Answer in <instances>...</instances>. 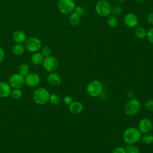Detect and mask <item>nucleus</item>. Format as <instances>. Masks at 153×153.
<instances>
[{"mask_svg":"<svg viewBox=\"0 0 153 153\" xmlns=\"http://www.w3.org/2000/svg\"><path fill=\"white\" fill-rule=\"evenodd\" d=\"M141 136L142 133L138 128L131 127L124 131L123 138L127 144H134L140 140Z\"/></svg>","mask_w":153,"mask_h":153,"instance_id":"f257e3e1","label":"nucleus"},{"mask_svg":"<svg viewBox=\"0 0 153 153\" xmlns=\"http://www.w3.org/2000/svg\"><path fill=\"white\" fill-rule=\"evenodd\" d=\"M50 93L47 89L44 87H38L36 88L33 94L34 102L38 105H45L50 99Z\"/></svg>","mask_w":153,"mask_h":153,"instance_id":"f03ea898","label":"nucleus"},{"mask_svg":"<svg viewBox=\"0 0 153 153\" xmlns=\"http://www.w3.org/2000/svg\"><path fill=\"white\" fill-rule=\"evenodd\" d=\"M141 108V103L137 99H129L124 105V112L126 115L132 116L137 114Z\"/></svg>","mask_w":153,"mask_h":153,"instance_id":"7ed1b4c3","label":"nucleus"},{"mask_svg":"<svg viewBox=\"0 0 153 153\" xmlns=\"http://www.w3.org/2000/svg\"><path fill=\"white\" fill-rule=\"evenodd\" d=\"M103 91V84L98 80L91 81L87 87V92L91 97H97Z\"/></svg>","mask_w":153,"mask_h":153,"instance_id":"20e7f679","label":"nucleus"},{"mask_svg":"<svg viewBox=\"0 0 153 153\" xmlns=\"http://www.w3.org/2000/svg\"><path fill=\"white\" fill-rule=\"evenodd\" d=\"M57 8L62 14H68L75 10V4L74 0H59Z\"/></svg>","mask_w":153,"mask_h":153,"instance_id":"39448f33","label":"nucleus"},{"mask_svg":"<svg viewBox=\"0 0 153 153\" xmlns=\"http://www.w3.org/2000/svg\"><path fill=\"white\" fill-rule=\"evenodd\" d=\"M97 13L102 17L109 16L111 13L112 7L110 4L106 0H100L96 5Z\"/></svg>","mask_w":153,"mask_h":153,"instance_id":"423d86ee","label":"nucleus"},{"mask_svg":"<svg viewBox=\"0 0 153 153\" xmlns=\"http://www.w3.org/2000/svg\"><path fill=\"white\" fill-rule=\"evenodd\" d=\"M25 43V49L31 53L37 52L41 48V42L36 37H30Z\"/></svg>","mask_w":153,"mask_h":153,"instance_id":"0eeeda50","label":"nucleus"},{"mask_svg":"<svg viewBox=\"0 0 153 153\" xmlns=\"http://www.w3.org/2000/svg\"><path fill=\"white\" fill-rule=\"evenodd\" d=\"M43 68L44 69L48 72H54L59 67V62L58 60L51 56L44 57V59L42 62Z\"/></svg>","mask_w":153,"mask_h":153,"instance_id":"6e6552de","label":"nucleus"},{"mask_svg":"<svg viewBox=\"0 0 153 153\" xmlns=\"http://www.w3.org/2000/svg\"><path fill=\"white\" fill-rule=\"evenodd\" d=\"M25 77L19 73L13 74L9 78L8 84L13 88H20L25 84Z\"/></svg>","mask_w":153,"mask_h":153,"instance_id":"1a4fd4ad","label":"nucleus"},{"mask_svg":"<svg viewBox=\"0 0 153 153\" xmlns=\"http://www.w3.org/2000/svg\"><path fill=\"white\" fill-rule=\"evenodd\" d=\"M40 82V78L39 75L34 72L29 73L25 77V84L30 87L37 86Z\"/></svg>","mask_w":153,"mask_h":153,"instance_id":"9d476101","label":"nucleus"},{"mask_svg":"<svg viewBox=\"0 0 153 153\" xmlns=\"http://www.w3.org/2000/svg\"><path fill=\"white\" fill-rule=\"evenodd\" d=\"M152 128L151 121L146 118H142L138 123V129L142 133H146L151 131Z\"/></svg>","mask_w":153,"mask_h":153,"instance_id":"9b49d317","label":"nucleus"},{"mask_svg":"<svg viewBox=\"0 0 153 153\" xmlns=\"http://www.w3.org/2000/svg\"><path fill=\"white\" fill-rule=\"evenodd\" d=\"M124 22L125 25L128 27H134L138 24L137 17L133 13H127L124 18Z\"/></svg>","mask_w":153,"mask_h":153,"instance_id":"f8f14e48","label":"nucleus"},{"mask_svg":"<svg viewBox=\"0 0 153 153\" xmlns=\"http://www.w3.org/2000/svg\"><path fill=\"white\" fill-rule=\"evenodd\" d=\"M47 81L50 85L56 86L60 84L62 81V78L59 74L52 72L48 74L47 76Z\"/></svg>","mask_w":153,"mask_h":153,"instance_id":"ddd939ff","label":"nucleus"},{"mask_svg":"<svg viewBox=\"0 0 153 153\" xmlns=\"http://www.w3.org/2000/svg\"><path fill=\"white\" fill-rule=\"evenodd\" d=\"M83 109L84 106L82 103L78 101H72L69 105V109L73 114H79L82 111Z\"/></svg>","mask_w":153,"mask_h":153,"instance_id":"4468645a","label":"nucleus"},{"mask_svg":"<svg viewBox=\"0 0 153 153\" xmlns=\"http://www.w3.org/2000/svg\"><path fill=\"white\" fill-rule=\"evenodd\" d=\"M11 91V87L8 83L0 82V97H7L10 95Z\"/></svg>","mask_w":153,"mask_h":153,"instance_id":"2eb2a0df","label":"nucleus"},{"mask_svg":"<svg viewBox=\"0 0 153 153\" xmlns=\"http://www.w3.org/2000/svg\"><path fill=\"white\" fill-rule=\"evenodd\" d=\"M13 38L17 44H22L25 43L27 39L25 33L22 30H16L14 32L13 35Z\"/></svg>","mask_w":153,"mask_h":153,"instance_id":"dca6fc26","label":"nucleus"},{"mask_svg":"<svg viewBox=\"0 0 153 153\" xmlns=\"http://www.w3.org/2000/svg\"><path fill=\"white\" fill-rule=\"evenodd\" d=\"M44 57L41 54V53L35 52L32 54L30 57V62L32 64L35 65H39L42 63Z\"/></svg>","mask_w":153,"mask_h":153,"instance_id":"f3484780","label":"nucleus"},{"mask_svg":"<svg viewBox=\"0 0 153 153\" xmlns=\"http://www.w3.org/2000/svg\"><path fill=\"white\" fill-rule=\"evenodd\" d=\"M69 22L72 26H77L80 22V16L75 11H73L69 16Z\"/></svg>","mask_w":153,"mask_h":153,"instance_id":"a211bd4d","label":"nucleus"},{"mask_svg":"<svg viewBox=\"0 0 153 153\" xmlns=\"http://www.w3.org/2000/svg\"><path fill=\"white\" fill-rule=\"evenodd\" d=\"M25 50V47L22 44H15L12 48V51L14 54L16 56H20L24 53Z\"/></svg>","mask_w":153,"mask_h":153,"instance_id":"6ab92c4d","label":"nucleus"},{"mask_svg":"<svg viewBox=\"0 0 153 153\" xmlns=\"http://www.w3.org/2000/svg\"><path fill=\"white\" fill-rule=\"evenodd\" d=\"M134 33L136 36L140 39L145 38L146 36V29L142 26H137L136 27L134 30Z\"/></svg>","mask_w":153,"mask_h":153,"instance_id":"aec40b11","label":"nucleus"},{"mask_svg":"<svg viewBox=\"0 0 153 153\" xmlns=\"http://www.w3.org/2000/svg\"><path fill=\"white\" fill-rule=\"evenodd\" d=\"M142 142L146 145H149L153 142V135L149 133H144L143 136H141Z\"/></svg>","mask_w":153,"mask_h":153,"instance_id":"412c9836","label":"nucleus"},{"mask_svg":"<svg viewBox=\"0 0 153 153\" xmlns=\"http://www.w3.org/2000/svg\"><path fill=\"white\" fill-rule=\"evenodd\" d=\"M124 149L126 153H140L139 148L134 144H127Z\"/></svg>","mask_w":153,"mask_h":153,"instance_id":"4be33fe9","label":"nucleus"},{"mask_svg":"<svg viewBox=\"0 0 153 153\" xmlns=\"http://www.w3.org/2000/svg\"><path fill=\"white\" fill-rule=\"evenodd\" d=\"M29 70L30 69L29 65L26 63L21 64L18 68L19 73L24 76L27 75L29 73Z\"/></svg>","mask_w":153,"mask_h":153,"instance_id":"5701e85b","label":"nucleus"},{"mask_svg":"<svg viewBox=\"0 0 153 153\" xmlns=\"http://www.w3.org/2000/svg\"><path fill=\"white\" fill-rule=\"evenodd\" d=\"M108 24L111 27H115L118 23L117 17L114 15H109L108 18Z\"/></svg>","mask_w":153,"mask_h":153,"instance_id":"b1692460","label":"nucleus"},{"mask_svg":"<svg viewBox=\"0 0 153 153\" xmlns=\"http://www.w3.org/2000/svg\"><path fill=\"white\" fill-rule=\"evenodd\" d=\"M10 96L14 99H19L22 96V92L19 88H14L11 91Z\"/></svg>","mask_w":153,"mask_h":153,"instance_id":"393cba45","label":"nucleus"},{"mask_svg":"<svg viewBox=\"0 0 153 153\" xmlns=\"http://www.w3.org/2000/svg\"><path fill=\"white\" fill-rule=\"evenodd\" d=\"M49 100L50 103L54 105H58L61 102L60 96L56 94H53L50 95Z\"/></svg>","mask_w":153,"mask_h":153,"instance_id":"a878e982","label":"nucleus"},{"mask_svg":"<svg viewBox=\"0 0 153 153\" xmlns=\"http://www.w3.org/2000/svg\"><path fill=\"white\" fill-rule=\"evenodd\" d=\"M41 54L43 55L44 57L50 56L51 54V50L48 47L45 46L42 47L41 49Z\"/></svg>","mask_w":153,"mask_h":153,"instance_id":"bb28decb","label":"nucleus"},{"mask_svg":"<svg viewBox=\"0 0 153 153\" xmlns=\"http://www.w3.org/2000/svg\"><path fill=\"white\" fill-rule=\"evenodd\" d=\"M121 12H122V9L120 6L115 5L113 7H112L111 13H112V14L114 16H118L121 13Z\"/></svg>","mask_w":153,"mask_h":153,"instance_id":"cd10ccee","label":"nucleus"},{"mask_svg":"<svg viewBox=\"0 0 153 153\" xmlns=\"http://www.w3.org/2000/svg\"><path fill=\"white\" fill-rule=\"evenodd\" d=\"M145 106L148 111L153 112V100L149 99L146 100L145 103Z\"/></svg>","mask_w":153,"mask_h":153,"instance_id":"c85d7f7f","label":"nucleus"},{"mask_svg":"<svg viewBox=\"0 0 153 153\" xmlns=\"http://www.w3.org/2000/svg\"><path fill=\"white\" fill-rule=\"evenodd\" d=\"M146 36L148 41L151 43L153 44V28H151L148 30V32L146 33Z\"/></svg>","mask_w":153,"mask_h":153,"instance_id":"c756f323","label":"nucleus"},{"mask_svg":"<svg viewBox=\"0 0 153 153\" xmlns=\"http://www.w3.org/2000/svg\"><path fill=\"white\" fill-rule=\"evenodd\" d=\"M75 11L76 13H77L80 16H82L85 14V10L84 8H82V7L81 6H76L75 7Z\"/></svg>","mask_w":153,"mask_h":153,"instance_id":"7c9ffc66","label":"nucleus"},{"mask_svg":"<svg viewBox=\"0 0 153 153\" xmlns=\"http://www.w3.org/2000/svg\"><path fill=\"white\" fill-rule=\"evenodd\" d=\"M112 153H126V151L124 148H123L121 146H117L112 151Z\"/></svg>","mask_w":153,"mask_h":153,"instance_id":"2f4dec72","label":"nucleus"},{"mask_svg":"<svg viewBox=\"0 0 153 153\" xmlns=\"http://www.w3.org/2000/svg\"><path fill=\"white\" fill-rule=\"evenodd\" d=\"M63 102L66 105H69L72 102V98L70 96H66L63 98Z\"/></svg>","mask_w":153,"mask_h":153,"instance_id":"473e14b6","label":"nucleus"},{"mask_svg":"<svg viewBox=\"0 0 153 153\" xmlns=\"http://www.w3.org/2000/svg\"><path fill=\"white\" fill-rule=\"evenodd\" d=\"M147 20L149 23L153 25V13H150L148 14L147 17Z\"/></svg>","mask_w":153,"mask_h":153,"instance_id":"72a5a7b5","label":"nucleus"},{"mask_svg":"<svg viewBox=\"0 0 153 153\" xmlns=\"http://www.w3.org/2000/svg\"><path fill=\"white\" fill-rule=\"evenodd\" d=\"M4 56H5L4 51L3 49L0 47V63L3 61V60L4 59Z\"/></svg>","mask_w":153,"mask_h":153,"instance_id":"f704fd0d","label":"nucleus"},{"mask_svg":"<svg viewBox=\"0 0 153 153\" xmlns=\"http://www.w3.org/2000/svg\"><path fill=\"white\" fill-rule=\"evenodd\" d=\"M127 97H128L129 99H130V98L133 97V95H134V94H133V91H129L127 93Z\"/></svg>","mask_w":153,"mask_h":153,"instance_id":"c9c22d12","label":"nucleus"},{"mask_svg":"<svg viewBox=\"0 0 153 153\" xmlns=\"http://www.w3.org/2000/svg\"><path fill=\"white\" fill-rule=\"evenodd\" d=\"M137 1H139V2H143V1H144L145 0H137Z\"/></svg>","mask_w":153,"mask_h":153,"instance_id":"e433bc0d","label":"nucleus"}]
</instances>
